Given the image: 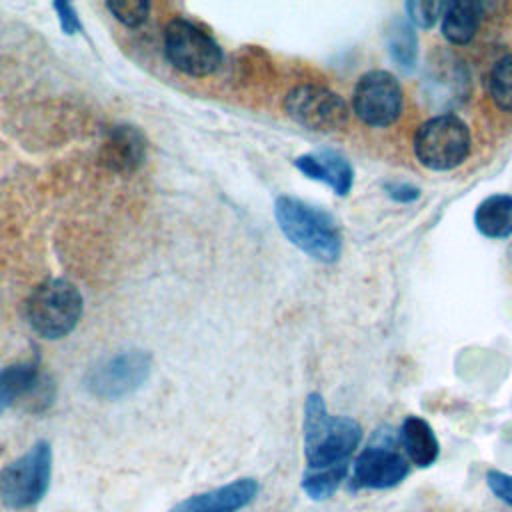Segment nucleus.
I'll use <instances>...</instances> for the list:
<instances>
[{
  "mask_svg": "<svg viewBox=\"0 0 512 512\" xmlns=\"http://www.w3.org/2000/svg\"><path fill=\"white\" fill-rule=\"evenodd\" d=\"M362 440V426L348 416H332L320 394L304 406V454L310 470L346 464Z\"/></svg>",
  "mask_w": 512,
  "mask_h": 512,
  "instance_id": "1",
  "label": "nucleus"
},
{
  "mask_svg": "<svg viewBox=\"0 0 512 512\" xmlns=\"http://www.w3.org/2000/svg\"><path fill=\"white\" fill-rule=\"evenodd\" d=\"M274 216L284 236L302 252L320 262H334L342 250L340 230L334 218L300 198L280 196Z\"/></svg>",
  "mask_w": 512,
  "mask_h": 512,
  "instance_id": "2",
  "label": "nucleus"
},
{
  "mask_svg": "<svg viewBox=\"0 0 512 512\" xmlns=\"http://www.w3.org/2000/svg\"><path fill=\"white\" fill-rule=\"evenodd\" d=\"M82 308L78 286L64 278H52L38 284L28 296L26 318L38 336L58 340L76 328Z\"/></svg>",
  "mask_w": 512,
  "mask_h": 512,
  "instance_id": "3",
  "label": "nucleus"
},
{
  "mask_svg": "<svg viewBox=\"0 0 512 512\" xmlns=\"http://www.w3.org/2000/svg\"><path fill=\"white\" fill-rule=\"evenodd\" d=\"M470 130L454 114H438L426 120L414 136V154L428 170H452L470 154Z\"/></svg>",
  "mask_w": 512,
  "mask_h": 512,
  "instance_id": "4",
  "label": "nucleus"
},
{
  "mask_svg": "<svg viewBox=\"0 0 512 512\" xmlns=\"http://www.w3.org/2000/svg\"><path fill=\"white\" fill-rule=\"evenodd\" d=\"M50 476L52 448L40 440L0 472V502L14 510L38 504L50 486Z\"/></svg>",
  "mask_w": 512,
  "mask_h": 512,
  "instance_id": "5",
  "label": "nucleus"
},
{
  "mask_svg": "<svg viewBox=\"0 0 512 512\" xmlns=\"http://www.w3.org/2000/svg\"><path fill=\"white\" fill-rule=\"evenodd\" d=\"M164 54L176 70L190 76H208L222 64L220 44L186 18H174L166 24Z\"/></svg>",
  "mask_w": 512,
  "mask_h": 512,
  "instance_id": "6",
  "label": "nucleus"
},
{
  "mask_svg": "<svg viewBox=\"0 0 512 512\" xmlns=\"http://www.w3.org/2000/svg\"><path fill=\"white\" fill-rule=\"evenodd\" d=\"M286 114L314 132H336L346 126L350 108L334 90L318 84H300L284 98Z\"/></svg>",
  "mask_w": 512,
  "mask_h": 512,
  "instance_id": "7",
  "label": "nucleus"
},
{
  "mask_svg": "<svg viewBox=\"0 0 512 512\" xmlns=\"http://www.w3.org/2000/svg\"><path fill=\"white\" fill-rule=\"evenodd\" d=\"M404 108V92L398 78L388 70H370L354 86L352 110L372 128L394 124Z\"/></svg>",
  "mask_w": 512,
  "mask_h": 512,
  "instance_id": "8",
  "label": "nucleus"
},
{
  "mask_svg": "<svg viewBox=\"0 0 512 512\" xmlns=\"http://www.w3.org/2000/svg\"><path fill=\"white\" fill-rule=\"evenodd\" d=\"M152 372V356L146 350H124L94 366L86 376L92 396L118 400L136 392Z\"/></svg>",
  "mask_w": 512,
  "mask_h": 512,
  "instance_id": "9",
  "label": "nucleus"
},
{
  "mask_svg": "<svg viewBox=\"0 0 512 512\" xmlns=\"http://www.w3.org/2000/svg\"><path fill=\"white\" fill-rule=\"evenodd\" d=\"M406 458L394 448L368 446L364 448L352 466V482L356 488H392L408 476Z\"/></svg>",
  "mask_w": 512,
  "mask_h": 512,
  "instance_id": "10",
  "label": "nucleus"
},
{
  "mask_svg": "<svg viewBox=\"0 0 512 512\" xmlns=\"http://www.w3.org/2000/svg\"><path fill=\"white\" fill-rule=\"evenodd\" d=\"M146 136L138 126L118 124L100 144V162L116 174H132L146 160Z\"/></svg>",
  "mask_w": 512,
  "mask_h": 512,
  "instance_id": "11",
  "label": "nucleus"
},
{
  "mask_svg": "<svg viewBox=\"0 0 512 512\" xmlns=\"http://www.w3.org/2000/svg\"><path fill=\"white\" fill-rule=\"evenodd\" d=\"M258 494L254 478H240L232 484L220 486L210 492L190 496L172 508V512H236L248 506Z\"/></svg>",
  "mask_w": 512,
  "mask_h": 512,
  "instance_id": "12",
  "label": "nucleus"
},
{
  "mask_svg": "<svg viewBox=\"0 0 512 512\" xmlns=\"http://www.w3.org/2000/svg\"><path fill=\"white\" fill-rule=\"evenodd\" d=\"M294 166L308 178L328 184L338 196H346L354 182V170L350 162L332 150L308 152L294 160Z\"/></svg>",
  "mask_w": 512,
  "mask_h": 512,
  "instance_id": "13",
  "label": "nucleus"
},
{
  "mask_svg": "<svg viewBox=\"0 0 512 512\" xmlns=\"http://www.w3.org/2000/svg\"><path fill=\"white\" fill-rule=\"evenodd\" d=\"M42 380L44 378L36 360L0 368V414L20 400L28 402Z\"/></svg>",
  "mask_w": 512,
  "mask_h": 512,
  "instance_id": "14",
  "label": "nucleus"
},
{
  "mask_svg": "<svg viewBox=\"0 0 512 512\" xmlns=\"http://www.w3.org/2000/svg\"><path fill=\"white\" fill-rule=\"evenodd\" d=\"M484 2L474 0H454L446 4L442 14V34L452 44H468L484 16Z\"/></svg>",
  "mask_w": 512,
  "mask_h": 512,
  "instance_id": "15",
  "label": "nucleus"
},
{
  "mask_svg": "<svg viewBox=\"0 0 512 512\" xmlns=\"http://www.w3.org/2000/svg\"><path fill=\"white\" fill-rule=\"evenodd\" d=\"M400 442H402L410 462L420 468L434 464L438 458L440 444H438L430 424L420 416L404 418V422L400 426Z\"/></svg>",
  "mask_w": 512,
  "mask_h": 512,
  "instance_id": "16",
  "label": "nucleus"
},
{
  "mask_svg": "<svg viewBox=\"0 0 512 512\" xmlns=\"http://www.w3.org/2000/svg\"><path fill=\"white\" fill-rule=\"evenodd\" d=\"M474 224L486 238H506L512 234V194H492L484 198L476 212Z\"/></svg>",
  "mask_w": 512,
  "mask_h": 512,
  "instance_id": "17",
  "label": "nucleus"
},
{
  "mask_svg": "<svg viewBox=\"0 0 512 512\" xmlns=\"http://www.w3.org/2000/svg\"><path fill=\"white\" fill-rule=\"evenodd\" d=\"M386 44L396 66L410 72L418 56V38L414 28L406 20L394 18L386 28Z\"/></svg>",
  "mask_w": 512,
  "mask_h": 512,
  "instance_id": "18",
  "label": "nucleus"
},
{
  "mask_svg": "<svg viewBox=\"0 0 512 512\" xmlns=\"http://www.w3.org/2000/svg\"><path fill=\"white\" fill-rule=\"evenodd\" d=\"M346 472H348V464H338L322 470H308L302 478V488L312 500H326L342 484V480L346 478Z\"/></svg>",
  "mask_w": 512,
  "mask_h": 512,
  "instance_id": "19",
  "label": "nucleus"
},
{
  "mask_svg": "<svg viewBox=\"0 0 512 512\" xmlns=\"http://www.w3.org/2000/svg\"><path fill=\"white\" fill-rule=\"evenodd\" d=\"M488 92H490L492 102L500 110L512 112V54L502 56L490 68Z\"/></svg>",
  "mask_w": 512,
  "mask_h": 512,
  "instance_id": "20",
  "label": "nucleus"
},
{
  "mask_svg": "<svg viewBox=\"0 0 512 512\" xmlns=\"http://www.w3.org/2000/svg\"><path fill=\"white\" fill-rule=\"evenodd\" d=\"M106 8L118 22H122L128 28H138L146 22L150 14L148 0H110L106 2Z\"/></svg>",
  "mask_w": 512,
  "mask_h": 512,
  "instance_id": "21",
  "label": "nucleus"
},
{
  "mask_svg": "<svg viewBox=\"0 0 512 512\" xmlns=\"http://www.w3.org/2000/svg\"><path fill=\"white\" fill-rule=\"evenodd\" d=\"M448 2L436 0H410L406 2V12L412 24L420 28H432L438 18H442Z\"/></svg>",
  "mask_w": 512,
  "mask_h": 512,
  "instance_id": "22",
  "label": "nucleus"
},
{
  "mask_svg": "<svg viewBox=\"0 0 512 512\" xmlns=\"http://www.w3.org/2000/svg\"><path fill=\"white\" fill-rule=\"evenodd\" d=\"M486 484L496 498H500L504 504L512 508V476L510 474H504L500 470H490L486 474Z\"/></svg>",
  "mask_w": 512,
  "mask_h": 512,
  "instance_id": "23",
  "label": "nucleus"
},
{
  "mask_svg": "<svg viewBox=\"0 0 512 512\" xmlns=\"http://www.w3.org/2000/svg\"><path fill=\"white\" fill-rule=\"evenodd\" d=\"M56 16H58V22H60V28L64 34H76L82 30V24H80V18H78V12L76 8L70 4V2H64V0H56L52 4Z\"/></svg>",
  "mask_w": 512,
  "mask_h": 512,
  "instance_id": "24",
  "label": "nucleus"
},
{
  "mask_svg": "<svg viewBox=\"0 0 512 512\" xmlns=\"http://www.w3.org/2000/svg\"><path fill=\"white\" fill-rule=\"evenodd\" d=\"M390 198H394L396 202H412L418 198V188L408 186V184H388L386 186Z\"/></svg>",
  "mask_w": 512,
  "mask_h": 512,
  "instance_id": "25",
  "label": "nucleus"
}]
</instances>
